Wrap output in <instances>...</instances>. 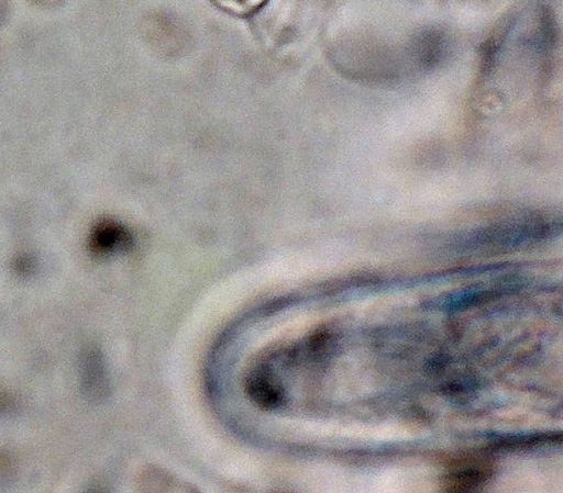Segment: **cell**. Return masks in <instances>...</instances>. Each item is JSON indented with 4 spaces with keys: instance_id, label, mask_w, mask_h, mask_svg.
<instances>
[{
    "instance_id": "cell-2",
    "label": "cell",
    "mask_w": 563,
    "mask_h": 493,
    "mask_svg": "<svg viewBox=\"0 0 563 493\" xmlns=\"http://www.w3.org/2000/svg\"><path fill=\"white\" fill-rule=\"evenodd\" d=\"M490 471L486 466L462 468L445 478V488L452 492H468L484 484Z\"/></svg>"
},
{
    "instance_id": "cell-1",
    "label": "cell",
    "mask_w": 563,
    "mask_h": 493,
    "mask_svg": "<svg viewBox=\"0 0 563 493\" xmlns=\"http://www.w3.org/2000/svg\"><path fill=\"white\" fill-rule=\"evenodd\" d=\"M245 391L252 402L264 410H274L284 402V391L264 372L252 373L245 383Z\"/></svg>"
},
{
    "instance_id": "cell-3",
    "label": "cell",
    "mask_w": 563,
    "mask_h": 493,
    "mask_svg": "<svg viewBox=\"0 0 563 493\" xmlns=\"http://www.w3.org/2000/svg\"><path fill=\"white\" fill-rule=\"evenodd\" d=\"M131 237L128 231L115 223H104L96 232L93 247L99 253H109L114 249L125 248L130 245Z\"/></svg>"
}]
</instances>
